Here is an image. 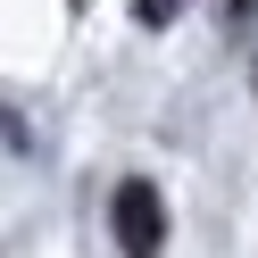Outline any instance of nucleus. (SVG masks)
<instances>
[{"mask_svg": "<svg viewBox=\"0 0 258 258\" xmlns=\"http://www.w3.org/2000/svg\"><path fill=\"white\" fill-rule=\"evenodd\" d=\"M108 225H117V250L125 258H158L167 250V200H158V183H117V200H108Z\"/></svg>", "mask_w": 258, "mask_h": 258, "instance_id": "f257e3e1", "label": "nucleus"}, {"mask_svg": "<svg viewBox=\"0 0 258 258\" xmlns=\"http://www.w3.org/2000/svg\"><path fill=\"white\" fill-rule=\"evenodd\" d=\"M175 17V0H142V25H167Z\"/></svg>", "mask_w": 258, "mask_h": 258, "instance_id": "f03ea898", "label": "nucleus"}, {"mask_svg": "<svg viewBox=\"0 0 258 258\" xmlns=\"http://www.w3.org/2000/svg\"><path fill=\"white\" fill-rule=\"evenodd\" d=\"M250 9H258V0H225V17H250Z\"/></svg>", "mask_w": 258, "mask_h": 258, "instance_id": "7ed1b4c3", "label": "nucleus"}]
</instances>
